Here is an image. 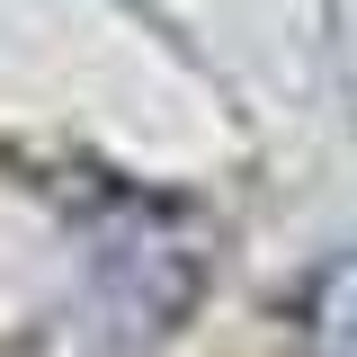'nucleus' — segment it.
<instances>
[{
	"label": "nucleus",
	"mask_w": 357,
	"mask_h": 357,
	"mask_svg": "<svg viewBox=\"0 0 357 357\" xmlns=\"http://www.w3.org/2000/svg\"><path fill=\"white\" fill-rule=\"evenodd\" d=\"M304 357H357V250L312 277V295H304Z\"/></svg>",
	"instance_id": "1"
}]
</instances>
